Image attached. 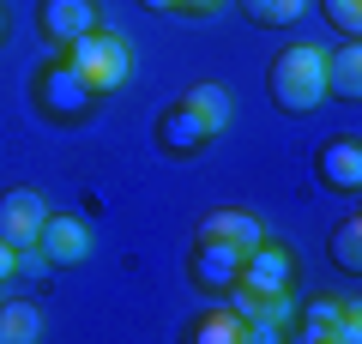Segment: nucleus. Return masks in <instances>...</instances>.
Returning a JSON list of instances; mask_svg holds the SVG:
<instances>
[{
  "mask_svg": "<svg viewBox=\"0 0 362 344\" xmlns=\"http://www.w3.org/2000/svg\"><path fill=\"white\" fill-rule=\"evenodd\" d=\"M266 85H272V103H278L284 115H308L314 103L326 97V49H314V42H290V49L272 61Z\"/></svg>",
  "mask_w": 362,
  "mask_h": 344,
  "instance_id": "nucleus-1",
  "label": "nucleus"
},
{
  "mask_svg": "<svg viewBox=\"0 0 362 344\" xmlns=\"http://www.w3.org/2000/svg\"><path fill=\"white\" fill-rule=\"evenodd\" d=\"M61 55L85 73V85L97 91V97H103V91H121V85L133 79V42L121 37V30H103V25H97V30H85L78 42H66Z\"/></svg>",
  "mask_w": 362,
  "mask_h": 344,
  "instance_id": "nucleus-2",
  "label": "nucleus"
},
{
  "mask_svg": "<svg viewBox=\"0 0 362 344\" xmlns=\"http://www.w3.org/2000/svg\"><path fill=\"white\" fill-rule=\"evenodd\" d=\"M30 97H37L42 121H54V127H78L90 115V103H97V91L85 85V73H78L73 61H54L37 73V85H30Z\"/></svg>",
  "mask_w": 362,
  "mask_h": 344,
  "instance_id": "nucleus-3",
  "label": "nucleus"
},
{
  "mask_svg": "<svg viewBox=\"0 0 362 344\" xmlns=\"http://www.w3.org/2000/svg\"><path fill=\"white\" fill-rule=\"evenodd\" d=\"M314 176H320L326 193H344V200H356V193H362V139H356V133H338V139H326L320 151H314Z\"/></svg>",
  "mask_w": 362,
  "mask_h": 344,
  "instance_id": "nucleus-4",
  "label": "nucleus"
},
{
  "mask_svg": "<svg viewBox=\"0 0 362 344\" xmlns=\"http://www.w3.org/2000/svg\"><path fill=\"white\" fill-rule=\"evenodd\" d=\"M290 278H296V260H290V248L259 242V248H247V254H242L235 290H247V296H278V290H290Z\"/></svg>",
  "mask_w": 362,
  "mask_h": 344,
  "instance_id": "nucleus-5",
  "label": "nucleus"
},
{
  "mask_svg": "<svg viewBox=\"0 0 362 344\" xmlns=\"http://www.w3.org/2000/svg\"><path fill=\"white\" fill-rule=\"evenodd\" d=\"M235 272H242V248L218 242V236H194V254H187V278H194V290H206V296L235 290Z\"/></svg>",
  "mask_w": 362,
  "mask_h": 344,
  "instance_id": "nucleus-6",
  "label": "nucleus"
},
{
  "mask_svg": "<svg viewBox=\"0 0 362 344\" xmlns=\"http://www.w3.org/2000/svg\"><path fill=\"white\" fill-rule=\"evenodd\" d=\"M97 25H103L97 0H37V30H42L49 49H66V42H78Z\"/></svg>",
  "mask_w": 362,
  "mask_h": 344,
  "instance_id": "nucleus-7",
  "label": "nucleus"
},
{
  "mask_svg": "<svg viewBox=\"0 0 362 344\" xmlns=\"http://www.w3.org/2000/svg\"><path fill=\"white\" fill-rule=\"evenodd\" d=\"M42 217H49V200H42L37 188H6V193H0V242L37 248Z\"/></svg>",
  "mask_w": 362,
  "mask_h": 344,
  "instance_id": "nucleus-8",
  "label": "nucleus"
},
{
  "mask_svg": "<svg viewBox=\"0 0 362 344\" xmlns=\"http://www.w3.org/2000/svg\"><path fill=\"white\" fill-rule=\"evenodd\" d=\"M37 248H42V260H49V266H85V260H90V229H85V217L49 212V217H42Z\"/></svg>",
  "mask_w": 362,
  "mask_h": 344,
  "instance_id": "nucleus-9",
  "label": "nucleus"
},
{
  "mask_svg": "<svg viewBox=\"0 0 362 344\" xmlns=\"http://www.w3.org/2000/svg\"><path fill=\"white\" fill-rule=\"evenodd\" d=\"M157 145H163L169 157H199L211 145V133L199 127V115L187 109V103H169V109L157 115Z\"/></svg>",
  "mask_w": 362,
  "mask_h": 344,
  "instance_id": "nucleus-10",
  "label": "nucleus"
},
{
  "mask_svg": "<svg viewBox=\"0 0 362 344\" xmlns=\"http://www.w3.org/2000/svg\"><path fill=\"white\" fill-rule=\"evenodd\" d=\"M199 236H218V242H230V248H259L266 242V224H259L254 212H242V205H218V212H206L199 217Z\"/></svg>",
  "mask_w": 362,
  "mask_h": 344,
  "instance_id": "nucleus-11",
  "label": "nucleus"
},
{
  "mask_svg": "<svg viewBox=\"0 0 362 344\" xmlns=\"http://www.w3.org/2000/svg\"><path fill=\"white\" fill-rule=\"evenodd\" d=\"M350 308H356V302H344V296H308V302L296 308V326H290V332L308 338V344H332V326L350 314Z\"/></svg>",
  "mask_w": 362,
  "mask_h": 344,
  "instance_id": "nucleus-12",
  "label": "nucleus"
},
{
  "mask_svg": "<svg viewBox=\"0 0 362 344\" xmlns=\"http://www.w3.org/2000/svg\"><path fill=\"white\" fill-rule=\"evenodd\" d=\"M326 97H344V103L362 97V42L356 37H344V49L326 55Z\"/></svg>",
  "mask_w": 362,
  "mask_h": 344,
  "instance_id": "nucleus-13",
  "label": "nucleus"
},
{
  "mask_svg": "<svg viewBox=\"0 0 362 344\" xmlns=\"http://www.w3.org/2000/svg\"><path fill=\"white\" fill-rule=\"evenodd\" d=\"M42 338V308L25 296H0V344H37Z\"/></svg>",
  "mask_w": 362,
  "mask_h": 344,
  "instance_id": "nucleus-14",
  "label": "nucleus"
},
{
  "mask_svg": "<svg viewBox=\"0 0 362 344\" xmlns=\"http://www.w3.org/2000/svg\"><path fill=\"white\" fill-rule=\"evenodd\" d=\"M181 103H187V109L199 115V127H206L211 139H218V133L230 127V115H235L230 91H223V85H211V79H206V85H194V91H187V97H181Z\"/></svg>",
  "mask_w": 362,
  "mask_h": 344,
  "instance_id": "nucleus-15",
  "label": "nucleus"
},
{
  "mask_svg": "<svg viewBox=\"0 0 362 344\" xmlns=\"http://www.w3.org/2000/svg\"><path fill=\"white\" fill-rule=\"evenodd\" d=\"M194 338L199 344H247V320L235 308H211V314L194 320Z\"/></svg>",
  "mask_w": 362,
  "mask_h": 344,
  "instance_id": "nucleus-16",
  "label": "nucleus"
},
{
  "mask_svg": "<svg viewBox=\"0 0 362 344\" xmlns=\"http://www.w3.org/2000/svg\"><path fill=\"white\" fill-rule=\"evenodd\" d=\"M302 6H308V0H242V18L259 25V30H284V25L302 18Z\"/></svg>",
  "mask_w": 362,
  "mask_h": 344,
  "instance_id": "nucleus-17",
  "label": "nucleus"
},
{
  "mask_svg": "<svg viewBox=\"0 0 362 344\" xmlns=\"http://www.w3.org/2000/svg\"><path fill=\"white\" fill-rule=\"evenodd\" d=\"M332 266H338V272H350V278L362 272V217H356V212H350L344 224L332 229Z\"/></svg>",
  "mask_w": 362,
  "mask_h": 344,
  "instance_id": "nucleus-18",
  "label": "nucleus"
},
{
  "mask_svg": "<svg viewBox=\"0 0 362 344\" xmlns=\"http://www.w3.org/2000/svg\"><path fill=\"white\" fill-rule=\"evenodd\" d=\"M320 6H326V25L332 30H344V37L362 30V0H320Z\"/></svg>",
  "mask_w": 362,
  "mask_h": 344,
  "instance_id": "nucleus-19",
  "label": "nucleus"
},
{
  "mask_svg": "<svg viewBox=\"0 0 362 344\" xmlns=\"http://www.w3.org/2000/svg\"><path fill=\"white\" fill-rule=\"evenodd\" d=\"M13 278H18V248L0 242V284H13Z\"/></svg>",
  "mask_w": 362,
  "mask_h": 344,
  "instance_id": "nucleus-20",
  "label": "nucleus"
},
{
  "mask_svg": "<svg viewBox=\"0 0 362 344\" xmlns=\"http://www.w3.org/2000/svg\"><path fill=\"white\" fill-rule=\"evenodd\" d=\"M181 13H211V6H218V0H175Z\"/></svg>",
  "mask_w": 362,
  "mask_h": 344,
  "instance_id": "nucleus-21",
  "label": "nucleus"
},
{
  "mask_svg": "<svg viewBox=\"0 0 362 344\" xmlns=\"http://www.w3.org/2000/svg\"><path fill=\"white\" fill-rule=\"evenodd\" d=\"M145 13H169V6H175V0H139Z\"/></svg>",
  "mask_w": 362,
  "mask_h": 344,
  "instance_id": "nucleus-22",
  "label": "nucleus"
},
{
  "mask_svg": "<svg viewBox=\"0 0 362 344\" xmlns=\"http://www.w3.org/2000/svg\"><path fill=\"white\" fill-rule=\"evenodd\" d=\"M0 42H6V6H0Z\"/></svg>",
  "mask_w": 362,
  "mask_h": 344,
  "instance_id": "nucleus-23",
  "label": "nucleus"
}]
</instances>
